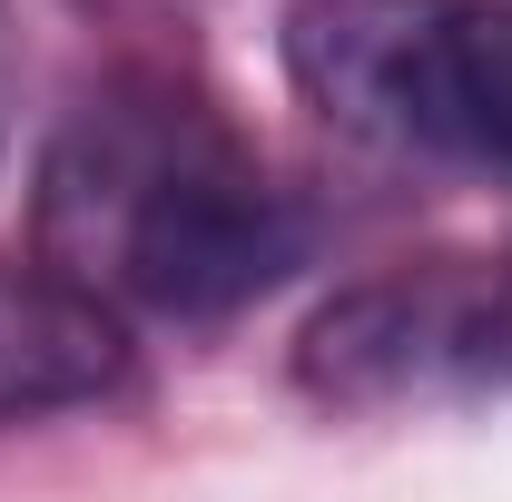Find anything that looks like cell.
<instances>
[{
	"instance_id": "obj_1",
	"label": "cell",
	"mask_w": 512,
	"mask_h": 502,
	"mask_svg": "<svg viewBox=\"0 0 512 502\" xmlns=\"http://www.w3.org/2000/svg\"><path fill=\"white\" fill-rule=\"evenodd\" d=\"M40 256L109 306H148L178 325L256 306L286 286L316 227L256 168L227 109L178 79H109L60 119L40 158Z\"/></svg>"
},
{
	"instance_id": "obj_2",
	"label": "cell",
	"mask_w": 512,
	"mask_h": 502,
	"mask_svg": "<svg viewBox=\"0 0 512 502\" xmlns=\"http://www.w3.org/2000/svg\"><path fill=\"white\" fill-rule=\"evenodd\" d=\"M286 79L384 158L512 188V0H296Z\"/></svg>"
},
{
	"instance_id": "obj_3",
	"label": "cell",
	"mask_w": 512,
	"mask_h": 502,
	"mask_svg": "<svg viewBox=\"0 0 512 502\" xmlns=\"http://www.w3.org/2000/svg\"><path fill=\"white\" fill-rule=\"evenodd\" d=\"M296 384L365 414V404H434V394H493L512 384V276L473 256L384 266L316 306L296 345Z\"/></svg>"
},
{
	"instance_id": "obj_4",
	"label": "cell",
	"mask_w": 512,
	"mask_h": 502,
	"mask_svg": "<svg viewBox=\"0 0 512 502\" xmlns=\"http://www.w3.org/2000/svg\"><path fill=\"white\" fill-rule=\"evenodd\" d=\"M119 375H128V335H119L109 296H89L50 256L40 266H0V424L89 404Z\"/></svg>"
}]
</instances>
